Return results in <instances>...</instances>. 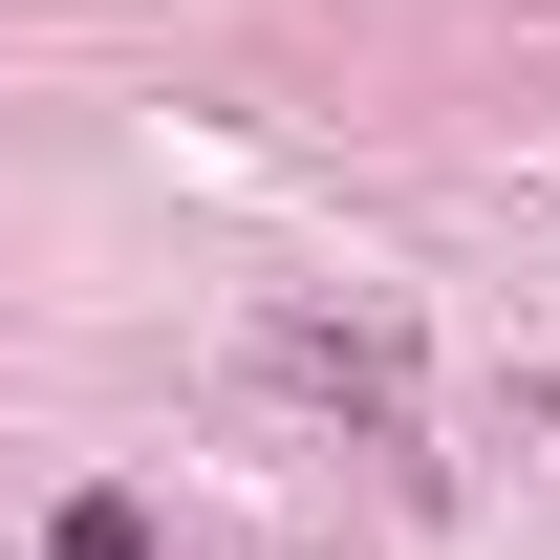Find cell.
Returning <instances> with one entry per match:
<instances>
[{"label": "cell", "instance_id": "obj_1", "mask_svg": "<svg viewBox=\"0 0 560 560\" xmlns=\"http://www.w3.org/2000/svg\"><path fill=\"white\" fill-rule=\"evenodd\" d=\"M259 388H280V410H346L388 475H431V366H410L388 302H280V324H259Z\"/></svg>", "mask_w": 560, "mask_h": 560}]
</instances>
